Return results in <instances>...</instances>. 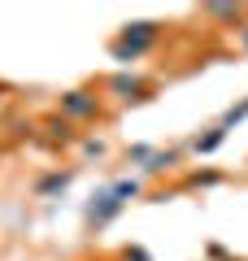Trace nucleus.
<instances>
[{"label": "nucleus", "mask_w": 248, "mask_h": 261, "mask_svg": "<svg viewBox=\"0 0 248 261\" xmlns=\"http://www.w3.org/2000/svg\"><path fill=\"white\" fill-rule=\"evenodd\" d=\"M157 39H161V22H131V27H122V35L109 44V57L122 65L139 61V57H148L157 48Z\"/></svg>", "instance_id": "1"}, {"label": "nucleus", "mask_w": 248, "mask_h": 261, "mask_svg": "<svg viewBox=\"0 0 248 261\" xmlns=\"http://www.w3.org/2000/svg\"><path fill=\"white\" fill-rule=\"evenodd\" d=\"M122 209H127V200H122L113 187H101V192L87 200V209H83V222H87V231H105Z\"/></svg>", "instance_id": "2"}, {"label": "nucleus", "mask_w": 248, "mask_h": 261, "mask_svg": "<svg viewBox=\"0 0 248 261\" xmlns=\"http://www.w3.org/2000/svg\"><path fill=\"white\" fill-rule=\"evenodd\" d=\"M61 118H65V122H70V118H79V122L101 118V96H92L87 87H74V92H65V96H61Z\"/></svg>", "instance_id": "3"}, {"label": "nucleus", "mask_w": 248, "mask_h": 261, "mask_svg": "<svg viewBox=\"0 0 248 261\" xmlns=\"http://www.w3.org/2000/svg\"><path fill=\"white\" fill-rule=\"evenodd\" d=\"M105 92H109V96H118V100H144V96L153 92V87H148L139 74H131V70H118V74H113L109 83H105Z\"/></svg>", "instance_id": "4"}, {"label": "nucleus", "mask_w": 248, "mask_h": 261, "mask_svg": "<svg viewBox=\"0 0 248 261\" xmlns=\"http://www.w3.org/2000/svg\"><path fill=\"white\" fill-rule=\"evenodd\" d=\"M70 183H74V170H53V174H39V178H35V196L53 200V196H61Z\"/></svg>", "instance_id": "5"}, {"label": "nucleus", "mask_w": 248, "mask_h": 261, "mask_svg": "<svg viewBox=\"0 0 248 261\" xmlns=\"http://www.w3.org/2000/svg\"><path fill=\"white\" fill-rule=\"evenodd\" d=\"M183 161V148H165V152H153V161L144 166V178H161Z\"/></svg>", "instance_id": "6"}, {"label": "nucleus", "mask_w": 248, "mask_h": 261, "mask_svg": "<svg viewBox=\"0 0 248 261\" xmlns=\"http://www.w3.org/2000/svg\"><path fill=\"white\" fill-rule=\"evenodd\" d=\"M222 140H227V126H209L205 135H196V140H192V152H196V157H209V152L222 148Z\"/></svg>", "instance_id": "7"}, {"label": "nucleus", "mask_w": 248, "mask_h": 261, "mask_svg": "<svg viewBox=\"0 0 248 261\" xmlns=\"http://www.w3.org/2000/svg\"><path fill=\"white\" fill-rule=\"evenodd\" d=\"M109 187L122 196V200H135V196H144V178H135V174H131V178H113Z\"/></svg>", "instance_id": "8"}, {"label": "nucleus", "mask_w": 248, "mask_h": 261, "mask_svg": "<svg viewBox=\"0 0 248 261\" xmlns=\"http://www.w3.org/2000/svg\"><path fill=\"white\" fill-rule=\"evenodd\" d=\"M205 18H218V22H239V18H244V9H239V5H209V9H205Z\"/></svg>", "instance_id": "9"}, {"label": "nucleus", "mask_w": 248, "mask_h": 261, "mask_svg": "<svg viewBox=\"0 0 248 261\" xmlns=\"http://www.w3.org/2000/svg\"><path fill=\"white\" fill-rule=\"evenodd\" d=\"M244 118H248V96H244V100H239V105H231L227 113H222V122H218V126H227V130H231V126H239V122H244Z\"/></svg>", "instance_id": "10"}, {"label": "nucleus", "mask_w": 248, "mask_h": 261, "mask_svg": "<svg viewBox=\"0 0 248 261\" xmlns=\"http://www.w3.org/2000/svg\"><path fill=\"white\" fill-rule=\"evenodd\" d=\"M153 152H157V148H148V144H135V148H127V166H139V170H144L148 161H153Z\"/></svg>", "instance_id": "11"}, {"label": "nucleus", "mask_w": 248, "mask_h": 261, "mask_svg": "<svg viewBox=\"0 0 248 261\" xmlns=\"http://www.w3.org/2000/svg\"><path fill=\"white\" fill-rule=\"evenodd\" d=\"M79 148H83V157H87V161H101L105 152H109V148H105V140H96V135H87Z\"/></svg>", "instance_id": "12"}, {"label": "nucleus", "mask_w": 248, "mask_h": 261, "mask_svg": "<svg viewBox=\"0 0 248 261\" xmlns=\"http://www.w3.org/2000/svg\"><path fill=\"white\" fill-rule=\"evenodd\" d=\"M122 261H153V252L139 248V244H131V248H122Z\"/></svg>", "instance_id": "13"}, {"label": "nucleus", "mask_w": 248, "mask_h": 261, "mask_svg": "<svg viewBox=\"0 0 248 261\" xmlns=\"http://www.w3.org/2000/svg\"><path fill=\"white\" fill-rule=\"evenodd\" d=\"M222 174H213V170H205V174H192V187H213Z\"/></svg>", "instance_id": "14"}, {"label": "nucleus", "mask_w": 248, "mask_h": 261, "mask_svg": "<svg viewBox=\"0 0 248 261\" xmlns=\"http://www.w3.org/2000/svg\"><path fill=\"white\" fill-rule=\"evenodd\" d=\"M239 48H244V53H248V22H244V27H239Z\"/></svg>", "instance_id": "15"}]
</instances>
